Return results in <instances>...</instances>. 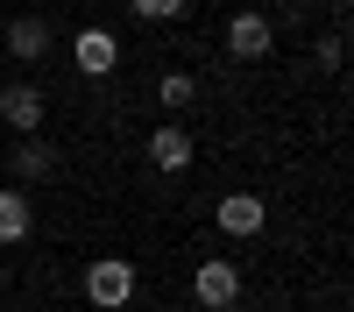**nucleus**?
<instances>
[{
	"label": "nucleus",
	"mask_w": 354,
	"mask_h": 312,
	"mask_svg": "<svg viewBox=\"0 0 354 312\" xmlns=\"http://www.w3.org/2000/svg\"><path fill=\"white\" fill-rule=\"evenodd\" d=\"M149 163H156V170H185V163H192V135L177 128V121H163V128L149 135Z\"/></svg>",
	"instance_id": "obj_9"
},
{
	"label": "nucleus",
	"mask_w": 354,
	"mask_h": 312,
	"mask_svg": "<svg viewBox=\"0 0 354 312\" xmlns=\"http://www.w3.org/2000/svg\"><path fill=\"white\" fill-rule=\"evenodd\" d=\"M43 50H50V21H36V15H15V21H8V57L36 64Z\"/></svg>",
	"instance_id": "obj_8"
},
{
	"label": "nucleus",
	"mask_w": 354,
	"mask_h": 312,
	"mask_svg": "<svg viewBox=\"0 0 354 312\" xmlns=\"http://www.w3.org/2000/svg\"><path fill=\"white\" fill-rule=\"evenodd\" d=\"M270 43H277V21H270V15H255V8L227 15V57L255 64V57H270Z\"/></svg>",
	"instance_id": "obj_2"
},
{
	"label": "nucleus",
	"mask_w": 354,
	"mask_h": 312,
	"mask_svg": "<svg viewBox=\"0 0 354 312\" xmlns=\"http://www.w3.org/2000/svg\"><path fill=\"white\" fill-rule=\"evenodd\" d=\"M0 121H8L15 135H43V93H36L28 78L0 85Z\"/></svg>",
	"instance_id": "obj_5"
},
{
	"label": "nucleus",
	"mask_w": 354,
	"mask_h": 312,
	"mask_svg": "<svg viewBox=\"0 0 354 312\" xmlns=\"http://www.w3.org/2000/svg\"><path fill=\"white\" fill-rule=\"evenodd\" d=\"M28 227H36V206H28V192H0V248L28 241Z\"/></svg>",
	"instance_id": "obj_10"
},
{
	"label": "nucleus",
	"mask_w": 354,
	"mask_h": 312,
	"mask_svg": "<svg viewBox=\"0 0 354 312\" xmlns=\"http://www.w3.org/2000/svg\"><path fill=\"white\" fill-rule=\"evenodd\" d=\"M185 8H192V0H135V15H142V21H177Z\"/></svg>",
	"instance_id": "obj_12"
},
{
	"label": "nucleus",
	"mask_w": 354,
	"mask_h": 312,
	"mask_svg": "<svg viewBox=\"0 0 354 312\" xmlns=\"http://www.w3.org/2000/svg\"><path fill=\"white\" fill-rule=\"evenodd\" d=\"M156 100H163L170 113H177V107H192V100H198V78H192V71H163V85H156Z\"/></svg>",
	"instance_id": "obj_11"
},
{
	"label": "nucleus",
	"mask_w": 354,
	"mask_h": 312,
	"mask_svg": "<svg viewBox=\"0 0 354 312\" xmlns=\"http://www.w3.org/2000/svg\"><path fill=\"white\" fill-rule=\"evenodd\" d=\"M15 178H21V192L57 178V149H50L43 135H21V149H15Z\"/></svg>",
	"instance_id": "obj_7"
},
{
	"label": "nucleus",
	"mask_w": 354,
	"mask_h": 312,
	"mask_svg": "<svg viewBox=\"0 0 354 312\" xmlns=\"http://www.w3.org/2000/svg\"><path fill=\"white\" fill-rule=\"evenodd\" d=\"M340 57H347L340 36H319V71H340Z\"/></svg>",
	"instance_id": "obj_13"
},
{
	"label": "nucleus",
	"mask_w": 354,
	"mask_h": 312,
	"mask_svg": "<svg viewBox=\"0 0 354 312\" xmlns=\"http://www.w3.org/2000/svg\"><path fill=\"white\" fill-rule=\"evenodd\" d=\"M192 298H198V312H227L234 298H241V270H234L227 255L198 263V277H192Z\"/></svg>",
	"instance_id": "obj_3"
},
{
	"label": "nucleus",
	"mask_w": 354,
	"mask_h": 312,
	"mask_svg": "<svg viewBox=\"0 0 354 312\" xmlns=\"http://www.w3.org/2000/svg\"><path fill=\"white\" fill-rule=\"evenodd\" d=\"M71 57H78V71H85V78H106L113 64H121V43H113L106 28H78V43H71Z\"/></svg>",
	"instance_id": "obj_6"
},
{
	"label": "nucleus",
	"mask_w": 354,
	"mask_h": 312,
	"mask_svg": "<svg viewBox=\"0 0 354 312\" xmlns=\"http://www.w3.org/2000/svg\"><path fill=\"white\" fill-rule=\"evenodd\" d=\"M213 220H220V235H227V241H255V235H262V220H270V206H262V192H227Z\"/></svg>",
	"instance_id": "obj_4"
},
{
	"label": "nucleus",
	"mask_w": 354,
	"mask_h": 312,
	"mask_svg": "<svg viewBox=\"0 0 354 312\" xmlns=\"http://www.w3.org/2000/svg\"><path fill=\"white\" fill-rule=\"evenodd\" d=\"M135 263L128 255H93V263H85V305H100V312H121L128 298H135Z\"/></svg>",
	"instance_id": "obj_1"
}]
</instances>
